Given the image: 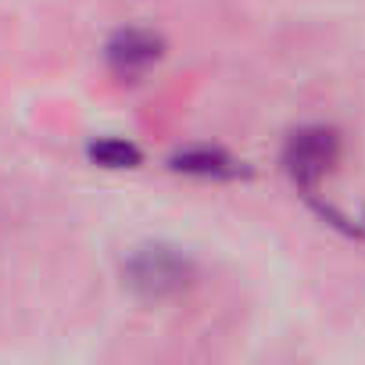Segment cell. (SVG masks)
Wrapping results in <instances>:
<instances>
[{"label":"cell","mask_w":365,"mask_h":365,"mask_svg":"<svg viewBox=\"0 0 365 365\" xmlns=\"http://www.w3.org/2000/svg\"><path fill=\"white\" fill-rule=\"evenodd\" d=\"M187 279H190V265H187V258L175 255L172 247H143L129 262V283L140 294H147V297L175 294Z\"/></svg>","instance_id":"1"},{"label":"cell","mask_w":365,"mask_h":365,"mask_svg":"<svg viewBox=\"0 0 365 365\" xmlns=\"http://www.w3.org/2000/svg\"><path fill=\"white\" fill-rule=\"evenodd\" d=\"M333 161H336V136L329 129H301L287 143V168L304 187L319 182Z\"/></svg>","instance_id":"2"},{"label":"cell","mask_w":365,"mask_h":365,"mask_svg":"<svg viewBox=\"0 0 365 365\" xmlns=\"http://www.w3.org/2000/svg\"><path fill=\"white\" fill-rule=\"evenodd\" d=\"M161 58V40L143 29H125L108 43V65L118 76H140Z\"/></svg>","instance_id":"3"},{"label":"cell","mask_w":365,"mask_h":365,"mask_svg":"<svg viewBox=\"0 0 365 365\" xmlns=\"http://www.w3.org/2000/svg\"><path fill=\"white\" fill-rule=\"evenodd\" d=\"M172 168L187 172V175H205V179H233V175H240V165H237L230 154L208 150V147L175 154V158H172Z\"/></svg>","instance_id":"4"},{"label":"cell","mask_w":365,"mask_h":365,"mask_svg":"<svg viewBox=\"0 0 365 365\" xmlns=\"http://www.w3.org/2000/svg\"><path fill=\"white\" fill-rule=\"evenodd\" d=\"M90 158L104 168H133L140 165V150L133 143H122V140H101L90 147Z\"/></svg>","instance_id":"5"}]
</instances>
